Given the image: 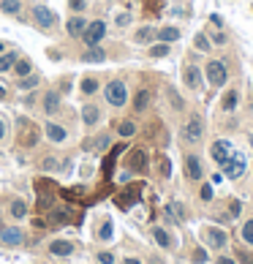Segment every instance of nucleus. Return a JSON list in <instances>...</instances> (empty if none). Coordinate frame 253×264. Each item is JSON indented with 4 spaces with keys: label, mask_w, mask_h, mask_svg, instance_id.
I'll list each match as a JSON object with an SVG mask.
<instances>
[{
    "label": "nucleus",
    "mask_w": 253,
    "mask_h": 264,
    "mask_svg": "<svg viewBox=\"0 0 253 264\" xmlns=\"http://www.w3.org/2000/svg\"><path fill=\"white\" fill-rule=\"evenodd\" d=\"M204 79L210 87H223L226 82H229V68H226V63L223 60H210L204 66Z\"/></svg>",
    "instance_id": "f257e3e1"
},
{
    "label": "nucleus",
    "mask_w": 253,
    "mask_h": 264,
    "mask_svg": "<svg viewBox=\"0 0 253 264\" xmlns=\"http://www.w3.org/2000/svg\"><path fill=\"white\" fill-rule=\"evenodd\" d=\"M103 98H106V104L109 106H125V101H128V87H125L123 79H112V82H106V87H103Z\"/></svg>",
    "instance_id": "f03ea898"
},
{
    "label": "nucleus",
    "mask_w": 253,
    "mask_h": 264,
    "mask_svg": "<svg viewBox=\"0 0 253 264\" xmlns=\"http://www.w3.org/2000/svg\"><path fill=\"white\" fill-rule=\"evenodd\" d=\"M180 133H183V142H185V145H199V142H202V136H204V117H202V115H191Z\"/></svg>",
    "instance_id": "7ed1b4c3"
},
{
    "label": "nucleus",
    "mask_w": 253,
    "mask_h": 264,
    "mask_svg": "<svg viewBox=\"0 0 253 264\" xmlns=\"http://www.w3.org/2000/svg\"><path fill=\"white\" fill-rule=\"evenodd\" d=\"M103 35H106V22L103 19H93V22H87V28H84L82 41L87 44V47H96V44L103 41Z\"/></svg>",
    "instance_id": "20e7f679"
},
{
    "label": "nucleus",
    "mask_w": 253,
    "mask_h": 264,
    "mask_svg": "<svg viewBox=\"0 0 253 264\" xmlns=\"http://www.w3.org/2000/svg\"><path fill=\"white\" fill-rule=\"evenodd\" d=\"M183 82L188 90H202V84H204V74H202V68L199 66H185L183 68Z\"/></svg>",
    "instance_id": "39448f33"
},
{
    "label": "nucleus",
    "mask_w": 253,
    "mask_h": 264,
    "mask_svg": "<svg viewBox=\"0 0 253 264\" xmlns=\"http://www.w3.org/2000/svg\"><path fill=\"white\" fill-rule=\"evenodd\" d=\"M183 169H185V177H188V180H193V182H199L202 177H204V166H202L199 155H193V153H188V155H185Z\"/></svg>",
    "instance_id": "423d86ee"
},
{
    "label": "nucleus",
    "mask_w": 253,
    "mask_h": 264,
    "mask_svg": "<svg viewBox=\"0 0 253 264\" xmlns=\"http://www.w3.org/2000/svg\"><path fill=\"white\" fill-rule=\"evenodd\" d=\"M242 172H245V155L232 153V158L223 164V177H229V180H237V177H242Z\"/></svg>",
    "instance_id": "0eeeda50"
},
{
    "label": "nucleus",
    "mask_w": 253,
    "mask_h": 264,
    "mask_svg": "<svg viewBox=\"0 0 253 264\" xmlns=\"http://www.w3.org/2000/svg\"><path fill=\"white\" fill-rule=\"evenodd\" d=\"M232 153H234V147H232V142H229V139H218V142H212V147H210L212 161H215V164H220V166L232 158Z\"/></svg>",
    "instance_id": "6e6552de"
},
{
    "label": "nucleus",
    "mask_w": 253,
    "mask_h": 264,
    "mask_svg": "<svg viewBox=\"0 0 253 264\" xmlns=\"http://www.w3.org/2000/svg\"><path fill=\"white\" fill-rule=\"evenodd\" d=\"M33 22L41 30H49V28L57 25V16H55V11H49L47 6H33Z\"/></svg>",
    "instance_id": "1a4fd4ad"
},
{
    "label": "nucleus",
    "mask_w": 253,
    "mask_h": 264,
    "mask_svg": "<svg viewBox=\"0 0 253 264\" xmlns=\"http://www.w3.org/2000/svg\"><path fill=\"white\" fill-rule=\"evenodd\" d=\"M0 243H3V245H11V248H17V245L25 243V231L17 229V226H3V229H0Z\"/></svg>",
    "instance_id": "9d476101"
},
{
    "label": "nucleus",
    "mask_w": 253,
    "mask_h": 264,
    "mask_svg": "<svg viewBox=\"0 0 253 264\" xmlns=\"http://www.w3.org/2000/svg\"><path fill=\"white\" fill-rule=\"evenodd\" d=\"M41 109L47 112V115H57V109H60V93H57V90H47V93H44Z\"/></svg>",
    "instance_id": "9b49d317"
},
{
    "label": "nucleus",
    "mask_w": 253,
    "mask_h": 264,
    "mask_svg": "<svg viewBox=\"0 0 253 264\" xmlns=\"http://www.w3.org/2000/svg\"><path fill=\"white\" fill-rule=\"evenodd\" d=\"M84 28H87V19H84L82 14H74V16L68 19V25H66V30H68L71 38H82Z\"/></svg>",
    "instance_id": "f8f14e48"
},
{
    "label": "nucleus",
    "mask_w": 253,
    "mask_h": 264,
    "mask_svg": "<svg viewBox=\"0 0 253 264\" xmlns=\"http://www.w3.org/2000/svg\"><path fill=\"white\" fill-rule=\"evenodd\" d=\"M44 133H47V139H49V142H55V145H63V142L68 139V131H66L63 125H55V123H47Z\"/></svg>",
    "instance_id": "ddd939ff"
},
{
    "label": "nucleus",
    "mask_w": 253,
    "mask_h": 264,
    "mask_svg": "<svg viewBox=\"0 0 253 264\" xmlns=\"http://www.w3.org/2000/svg\"><path fill=\"white\" fill-rule=\"evenodd\" d=\"M204 240H207V245H210V248H223V245H226V231L210 226V229L204 231Z\"/></svg>",
    "instance_id": "4468645a"
},
{
    "label": "nucleus",
    "mask_w": 253,
    "mask_h": 264,
    "mask_svg": "<svg viewBox=\"0 0 253 264\" xmlns=\"http://www.w3.org/2000/svg\"><path fill=\"white\" fill-rule=\"evenodd\" d=\"M180 35H183V30H180V28H174V25L158 28V38H161L164 44H174V41H180Z\"/></svg>",
    "instance_id": "2eb2a0df"
},
{
    "label": "nucleus",
    "mask_w": 253,
    "mask_h": 264,
    "mask_svg": "<svg viewBox=\"0 0 253 264\" xmlns=\"http://www.w3.org/2000/svg\"><path fill=\"white\" fill-rule=\"evenodd\" d=\"M158 38V30L152 28V25H144V28H139L136 33H134V41L136 44H150Z\"/></svg>",
    "instance_id": "dca6fc26"
},
{
    "label": "nucleus",
    "mask_w": 253,
    "mask_h": 264,
    "mask_svg": "<svg viewBox=\"0 0 253 264\" xmlns=\"http://www.w3.org/2000/svg\"><path fill=\"white\" fill-rule=\"evenodd\" d=\"M103 60H106V52H103L98 44L96 47H87L82 52V63H103Z\"/></svg>",
    "instance_id": "f3484780"
},
{
    "label": "nucleus",
    "mask_w": 253,
    "mask_h": 264,
    "mask_svg": "<svg viewBox=\"0 0 253 264\" xmlns=\"http://www.w3.org/2000/svg\"><path fill=\"white\" fill-rule=\"evenodd\" d=\"M49 253H52V256H71V253H74V245H71L68 240H55V243L49 245Z\"/></svg>",
    "instance_id": "a211bd4d"
},
{
    "label": "nucleus",
    "mask_w": 253,
    "mask_h": 264,
    "mask_svg": "<svg viewBox=\"0 0 253 264\" xmlns=\"http://www.w3.org/2000/svg\"><path fill=\"white\" fill-rule=\"evenodd\" d=\"M17 74V77H30V74H33V60H30V57H17V63H14V68H11Z\"/></svg>",
    "instance_id": "6ab92c4d"
},
{
    "label": "nucleus",
    "mask_w": 253,
    "mask_h": 264,
    "mask_svg": "<svg viewBox=\"0 0 253 264\" xmlns=\"http://www.w3.org/2000/svg\"><path fill=\"white\" fill-rule=\"evenodd\" d=\"M150 98H152V93L147 90V87L136 90V98H134V112H147V106H150Z\"/></svg>",
    "instance_id": "aec40b11"
},
{
    "label": "nucleus",
    "mask_w": 253,
    "mask_h": 264,
    "mask_svg": "<svg viewBox=\"0 0 253 264\" xmlns=\"http://www.w3.org/2000/svg\"><path fill=\"white\" fill-rule=\"evenodd\" d=\"M237 104H239V93L234 90V87H232V90H226L223 93V101H220V109H223V112H234V109H237Z\"/></svg>",
    "instance_id": "412c9836"
},
{
    "label": "nucleus",
    "mask_w": 253,
    "mask_h": 264,
    "mask_svg": "<svg viewBox=\"0 0 253 264\" xmlns=\"http://www.w3.org/2000/svg\"><path fill=\"white\" fill-rule=\"evenodd\" d=\"M128 164H131V169L144 172V169H147V153H144V150H134L131 158H128Z\"/></svg>",
    "instance_id": "4be33fe9"
},
{
    "label": "nucleus",
    "mask_w": 253,
    "mask_h": 264,
    "mask_svg": "<svg viewBox=\"0 0 253 264\" xmlns=\"http://www.w3.org/2000/svg\"><path fill=\"white\" fill-rule=\"evenodd\" d=\"M98 120H101V109H98V106H93V104H87L82 109V123L84 125H96Z\"/></svg>",
    "instance_id": "5701e85b"
},
{
    "label": "nucleus",
    "mask_w": 253,
    "mask_h": 264,
    "mask_svg": "<svg viewBox=\"0 0 253 264\" xmlns=\"http://www.w3.org/2000/svg\"><path fill=\"white\" fill-rule=\"evenodd\" d=\"M109 142H112V136L109 133H101V136H96V139L93 142H84V150H106V147H109Z\"/></svg>",
    "instance_id": "b1692460"
},
{
    "label": "nucleus",
    "mask_w": 253,
    "mask_h": 264,
    "mask_svg": "<svg viewBox=\"0 0 253 264\" xmlns=\"http://www.w3.org/2000/svg\"><path fill=\"white\" fill-rule=\"evenodd\" d=\"M8 213H11V218L22 221V218L28 215V204H25V199H14V202H11V207H8Z\"/></svg>",
    "instance_id": "393cba45"
},
{
    "label": "nucleus",
    "mask_w": 253,
    "mask_h": 264,
    "mask_svg": "<svg viewBox=\"0 0 253 264\" xmlns=\"http://www.w3.org/2000/svg\"><path fill=\"white\" fill-rule=\"evenodd\" d=\"M17 52H3V55H0V74H6V71H11L14 68V63H17Z\"/></svg>",
    "instance_id": "a878e982"
},
{
    "label": "nucleus",
    "mask_w": 253,
    "mask_h": 264,
    "mask_svg": "<svg viewBox=\"0 0 253 264\" xmlns=\"http://www.w3.org/2000/svg\"><path fill=\"white\" fill-rule=\"evenodd\" d=\"M193 47H196L199 52H210V49H212L210 35H207V33H196V35H193Z\"/></svg>",
    "instance_id": "bb28decb"
},
{
    "label": "nucleus",
    "mask_w": 253,
    "mask_h": 264,
    "mask_svg": "<svg viewBox=\"0 0 253 264\" xmlns=\"http://www.w3.org/2000/svg\"><path fill=\"white\" fill-rule=\"evenodd\" d=\"M98 90H101V84H98L96 77H84L82 79V93H84V96H96Z\"/></svg>",
    "instance_id": "cd10ccee"
},
{
    "label": "nucleus",
    "mask_w": 253,
    "mask_h": 264,
    "mask_svg": "<svg viewBox=\"0 0 253 264\" xmlns=\"http://www.w3.org/2000/svg\"><path fill=\"white\" fill-rule=\"evenodd\" d=\"M117 133H120L123 139H131V136L136 133V123H134V120H123V123L117 125Z\"/></svg>",
    "instance_id": "c85d7f7f"
},
{
    "label": "nucleus",
    "mask_w": 253,
    "mask_h": 264,
    "mask_svg": "<svg viewBox=\"0 0 253 264\" xmlns=\"http://www.w3.org/2000/svg\"><path fill=\"white\" fill-rule=\"evenodd\" d=\"M169 52H171V47H169V44H164V41L152 44V47L147 49V55H150V57H166Z\"/></svg>",
    "instance_id": "c756f323"
},
{
    "label": "nucleus",
    "mask_w": 253,
    "mask_h": 264,
    "mask_svg": "<svg viewBox=\"0 0 253 264\" xmlns=\"http://www.w3.org/2000/svg\"><path fill=\"white\" fill-rule=\"evenodd\" d=\"M112 234H115V223H112V221H103L101 229H98V240H101V243H109Z\"/></svg>",
    "instance_id": "7c9ffc66"
},
{
    "label": "nucleus",
    "mask_w": 253,
    "mask_h": 264,
    "mask_svg": "<svg viewBox=\"0 0 253 264\" xmlns=\"http://www.w3.org/2000/svg\"><path fill=\"white\" fill-rule=\"evenodd\" d=\"M152 237H155V243L161 245V248H169V245H171L169 231H166V229H161V226H155V229H152Z\"/></svg>",
    "instance_id": "2f4dec72"
},
{
    "label": "nucleus",
    "mask_w": 253,
    "mask_h": 264,
    "mask_svg": "<svg viewBox=\"0 0 253 264\" xmlns=\"http://www.w3.org/2000/svg\"><path fill=\"white\" fill-rule=\"evenodd\" d=\"M41 82V77H38V74H30V77H22L19 79V90L25 93V90H33L35 84Z\"/></svg>",
    "instance_id": "473e14b6"
},
{
    "label": "nucleus",
    "mask_w": 253,
    "mask_h": 264,
    "mask_svg": "<svg viewBox=\"0 0 253 264\" xmlns=\"http://www.w3.org/2000/svg\"><path fill=\"white\" fill-rule=\"evenodd\" d=\"M3 14H19V0H0Z\"/></svg>",
    "instance_id": "72a5a7b5"
},
{
    "label": "nucleus",
    "mask_w": 253,
    "mask_h": 264,
    "mask_svg": "<svg viewBox=\"0 0 253 264\" xmlns=\"http://www.w3.org/2000/svg\"><path fill=\"white\" fill-rule=\"evenodd\" d=\"M131 22H134V14H131V11H123V14L115 16V25H117V28H128Z\"/></svg>",
    "instance_id": "f704fd0d"
},
{
    "label": "nucleus",
    "mask_w": 253,
    "mask_h": 264,
    "mask_svg": "<svg viewBox=\"0 0 253 264\" xmlns=\"http://www.w3.org/2000/svg\"><path fill=\"white\" fill-rule=\"evenodd\" d=\"M210 41H212V47H223L229 38H226V33H218V30H210Z\"/></svg>",
    "instance_id": "c9c22d12"
},
{
    "label": "nucleus",
    "mask_w": 253,
    "mask_h": 264,
    "mask_svg": "<svg viewBox=\"0 0 253 264\" xmlns=\"http://www.w3.org/2000/svg\"><path fill=\"white\" fill-rule=\"evenodd\" d=\"M242 240L248 245H253V221H245V226H242Z\"/></svg>",
    "instance_id": "e433bc0d"
},
{
    "label": "nucleus",
    "mask_w": 253,
    "mask_h": 264,
    "mask_svg": "<svg viewBox=\"0 0 253 264\" xmlns=\"http://www.w3.org/2000/svg\"><path fill=\"white\" fill-rule=\"evenodd\" d=\"M166 96H169V101H171V106H174V109H177V112H180V109H183V106H185V104H183V98H180V96H177V93L171 90V87H169V90H166Z\"/></svg>",
    "instance_id": "4c0bfd02"
},
{
    "label": "nucleus",
    "mask_w": 253,
    "mask_h": 264,
    "mask_svg": "<svg viewBox=\"0 0 253 264\" xmlns=\"http://www.w3.org/2000/svg\"><path fill=\"white\" fill-rule=\"evenodd\" d=\"M68 8L74 14H82L84 8H87V0H68Z\"/></svg>",
    "instance_id": "58836bf2"
},
{
    "label": "nucleus",
    "mask_w": 253,
    "mask_h": 264,
    "mask_svg": "<svg viewBox=\"0 0 253 264\" xmlns=\"http://www.w3.org/2000/svg\"><path fill=\"white\" fill-rule=\"evenodd\" d=\"M158 166H161V174H164V177H169V174H171V164H169V158H166V155H161Z\"/></svg>",
    "instance_id": "ea45409f"
},
{
    "label": "nucleus",
    "mask_w": 253,
    "mask_h": 264,
    "mask_svg": "<svg viewBox=\"0 0 253 264\" xmlns=\"http://www.w3.org/2000/svg\"><path fill=\"white\" fill-rule=\"evenodd\" d=\"M207 259H210V256H207L204 248H196V250H193V264H204Z\"/></svg>",
    "instance_id": "a19ab883"
},
{
    "label": "nucleus",
    "mask_w": 253,
    "mask_h": 264,
    "mask_svg": "<svg viewBox=\"0 0 253 264\" xmlns=\"http://www.w3.org/2000/svg\"><path fill=\"white\" fill-rule=\"evenodd\" d=\"M212 194H215V191H212V185H210V182H204V185H202V194H199V196H202V202H210Z\"/></svg>",
    "instance_id": "79ce46f5"
},
{
    "label": "nucleus",
    "mask_w": 253,
    "mask_h": 264,
    "mask_svg": "<svg viewBox=\"0 0 253 264\" xmlns=\"http://www.w3.org/2000/svg\"><path fill=\"white\" fill-rule=\"evenodd\" d=\"M239 210H242V204H239L237 199H234V202H229V218H232V221L239 215Z\"/></svg>",
    "instance_id": "37998d69"
},
{
    "label": "nucleus",
    "mask_w": 253,
    "mask_h": 264,
    "mask_svg": "<svg viewBox=\"0 0 253 264\" xmlns=\"http://www.w3.org/2000/svg\"><path fill=\"white\" fill-rule=\"evenodd\" d=\"M237 262L239 264H253V253H248V250H237Z\"/></svg>",
    "instance_id": "c03bdc74"
},
{
    "label": "nucleus",
    "mask_w": 253,
    "mask_h": 264,
    "mask_svg": "<svg viewBox=\"0 0 253 264\" xmlns=\"http://www.w3.org/2000/svg\"><path fill=\"white\" fill-rule=\"evenodd\" d=\"M98 262H101V264H115V253H109V250H101V253H98Z\"/></svg>",
    "instance_id": "a18cd8bd"
},
{
    "label": "nucleus",
    "mask_w": 253,
    "mask_h": 264,
    "mask_svg": "<svg viewBox=\"0 0 253 264\" xmlns=\"http://www.w3.org/2000/svg\"><path fill=\"white\" fill-rule=\"evenodd\" d=\"M66 218H68V213H66V210H52V221L66 223Z\"/></svg>",
    "instance_id": "49530a36"
},
{
    "label": "nucleus",
    "mask_w": 253,
    "mask_h": 264,
    "mask_svg": "<svg viewBox=\"0 0 253 264\" xmlns=\"http://www.w3.org/2000/svg\"><path fill=\"white\" fill-rule=\"evenodd\" d=\"M210 22L215 25V28H223V16H220V14H212V16H210Z\"/></svg>",
    "instance_id": "de8ad7c7"
},
{
    "label": "nucleus",
    "mask_w": 253,
    "mask_h": 264,
    "mask_svg": "<svg viewBox=\"0 0 253 264\" xmlns=\"http://www.w3.org/2000/svg\"><path fill=\"white\" fill-rule=\"evenodd\" d=\"M218 264H237V259H232V256H220Z\"/></svg>",
    "instance_id": "09e8293b"
},
{
    "label": "nucleus",
    "mask_w": 253,
    "mask_h": 264,
    "mask_svg": "<svg viewBox=\"0 0 253 264\" xmlns=\"http://www.w3.org/2000/svg\"><path fill=\"white\" fill-rule=\"evenodd\" d=\"M6 136V123H3V117H0V139Z\"/></svg>",
    "instance_id": "8fccbe9b"
},
{
    "label": "nucleus",
    "mask_w": 253,
    "mask_h": 264,
    "mask_svg": "<svg viewBox=\"0 0 253 264\" xmlns=\"http://www.w3.org/2000/svg\"><path fill=\"white\" fill-rule=\"evenodd\" d=\"M123 264H142V262H139V259H125Z\"/></svg>",
    "instance_id": "3c124183"
},
{
    "label": "nucleus",
    "mask_w": 253,
    "mask_h": 264,
    "mask_svg": "<svg viewBox=\"0 0 253 264\" xmlns=\"http://www.w3.org/2000/svg\"><path fill=\"white\" fill-rule=\"evenodd\" d=\"M3 98H6V87H3V84H0V101H3Z\"/></svg>",
    "instance_id": "603ef678"
},
{
    "label": "nucleus",
    "mask_w": 253,
    "mask_h": 264,
    "mask_svg": "<svg viewBox=\"0 0 253 264\" xmlns=\"http://www.w3.org/2000/svg\"><path fill=\"white\" fill-rule=\"evenodd\" d=\"M6 49H8V44H3V41H0V55H3V52H6Z\"/></svg>",
    "instance_id": "864d4df0"
}]
</instances>
